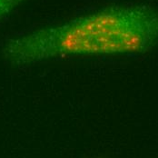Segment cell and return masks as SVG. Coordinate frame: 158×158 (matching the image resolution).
Masks as SVG:
<instances>
[{"mask_svg":"<svg viewBox=\"0 0 158 158\" xmlns=\"http://www.w3.org/2000/svg\"><path fill=\"white\" fill-rule=\"evenodd\" d=\"M158 44V10L112 6L8 40L6 61L29 65L73 56L142 54Z\"/></svg>","mask_w":158,"mask_h":158,"instance_id":"1","label":"cell"},{"mask_svg":"<svg viewBox=\"0 0 158 158\" xmlns=\"http://www.w3.org/2000/svg\"><path fill=\"white\" fill-rule=\"evenodd\" d=\"M29 0H0V20Z\"/></svg>","mask_w":158,"mask_h":158,"instance_id":"2","label":"cell"}]
</instances>
